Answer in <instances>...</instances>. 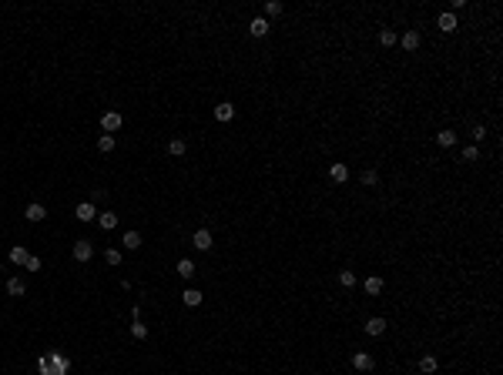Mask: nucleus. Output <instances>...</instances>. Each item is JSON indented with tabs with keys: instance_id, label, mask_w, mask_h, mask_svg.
Listing matches in <instances>:
<instances>
[{
	"instance_id": "29",
	"label": "nucleus",
	"mask_w": 503,
	"mask_h": 375,
	"mask_svg": "<svg viewBox=\"0 0 503 375\" xmlns=\"http://www.w3.org/2000/svg\"><path fill=\"white\" fill-rule=\"evenodd\" d=\"M362 184H366V188H372V184H379V174H376V171H372V168H369V171H362Z\"/></svg>"
},
{
	"instance_id": "28",
	"label": "nucleus",
	"mask_w": 503,
	"mask_h": 375,
	"mask_svg": "<svg viewBox=\"0 0 503 375\" xmlns=\"http://www.w3.org/2000/svg\"><path fill=\"white\" fill-rule=\"evenodd\" d=\"M104 262H108V265H121V252H118V248H108V252H104Z\"/></svg>"
},
{
	"instance_id": "14",
	"label": "nucleus",
	"mask_w": 503,
	"mask_h": 375,
	"mask_svg": "<svg viewBox=\"0 0 503 375\" xmlns=\"http://www.w3.org/2000/svg\"><path fill=\"white\" fill-rule=\"evenodd\" d=\"M7 295H14V298L27 295V285H24V278H11V282H7Z\"/></svg>"
},
{
	"instance_id": "5",
	"label": "nucleus",
	"mask_w": 503,
	"mask_h": 375,
	"mask_svg": "<svg viewBox=\"0 0 503 375\" xmlns=\"http://www.w3.org/2000/svg\"><path fill=\"white\" fill-rule=\"evenodd\" d=\"M436 27H439V30H443V34H453V30H456V27H459V24H456V14H439V17H436Z\"/></svg>"
},
{
	"instance_id": "24",
	"label": "nucleus",
	"mask_w": 503,
	"mask_h": 375,
	"mask_svg": "<svg viewBox=\"0 0 503 375\" xmlns=\"http://www.w3.org/2000/svg\"><path fill=\"white\" fill-rule=\"evenodd\" d=\"M175 268H178V275H181V278H191V275H195V262H188V258H181Z\"/></svg>"
},
{
	"instance_id": "1",
	"label": "nucleus",
	"mask_w": 503,
	"mask_h": 375,
	"mask_svg": "<svg viewBox=\"0 0 503 375\" xmlns=\"http://www.w3.org/2000/svg\"><path fill=\"white\" fill-rule=\"evenodd\" d=\"M67 368H71V358L61 352H51L41 358V375H64Z\"/></svg>"
},
{
	"instance_id": "18",
	"label": "nucleus",
	"mask_w": 503,
	"mask_h": 375,
	"mask_svg": "<svg viewBox=\"0 0 503 375\" xmlns=\"http://www.w3.org/2000/svg\"><path fill=\"white\" fill-rule=\"evenodd\" d=\"M386 332V318H369L366 322V335H382Z\"/></svg>"
},
{
	"instance_id": "25",
	"label": "nucleus",
	"mask_w": 503,
	"mask_h": 375,
	"mask_svg": "<svg viewBox=\"0 0 503 375\" xmlns=\"http://www.w3.org/2000/svg\"><path fill=\"white\" fill-rule=\"evenodd\" d=\"M282 10H285V7H282L279 0H265V20H268V17H279Z\"/></svg>"
},
{
	"instance_id": "30",
	"label": "nucleus",
	"mask_w": 503,
	"mask_h": 375,
	"mask_svg": "<svg viewBox=\"0 0 503 375\" xmlns=\"http://www.w3.org/2000/svg\"><path fill=\"white\" fill-rule=\"evenodd\" d=\"M339 285L352 288V285H356V275H352V272H339Z\"/></svg>"
},
{
	"instance_id": "32",
	"label": "nucleus",
	"mask_w": 503,
	"mask_h": 375,
	"mask_svg": "<svg viewBox=\"0 0 503 375\" xmlns=\"http://www.w3.org/2000/svg\"><path fill=\"white\" fill-rule=\"evenodd\" d=\"M27 272H41V258H37V254L27 258Z\"/></svg>"
},
{
	"instance_id": "26",
	"label": "nucleus",
	"mask_w": 503,
	"mask_h": 375,
	"mask_svg": "<svg viewBox=\"0 0 503 375\" xmlns=\"http://www.w3.org/2000/svg\"><path fill=\"white\" fill-rule=\"evenodd\" d=\"M131 335L138 338V342H141V338H148V325H145V322H131Z\"/></svg>"
},
{
	"instance_id": "8",
	"label": "nucleus",
	"mask_w": 503,
	"mask_h": 375,
	"mask_svg": "<svg viewBox=\"0 0 503 375\" xmlns=\"http://www.w3.org/2000/svg\"><path fill=\"white\" fill-rule=\"evenodd\" d=\"M232 118H235V104H228V100H225V104H218V108H215V121L228 124Z\"/></svg>"
},
{
	"instance_id": "20",
	"label": "nucleus",
	"mask_w": 503,
	"mask_h": 375,
	"mask_svg": "<svg viewBox=\"0 0 503 375\" xmlns=\"http://www.w3.org/2000/svg\"><path fill=\"white\" fill-rule=\"evenodd\" d=\"M436 144H439V148H453V144H456V131H439L436 134Z\"/></svg>"
},
{
	"instance_id": "15",
	"label": "nucleus",
	"mask_w": 503,
	"mask_h": 375,
	"mask_svg": "<svg viewBox=\"0 0 503 375\" xmlns=\"http://www.w3.org/2000/svg\"><path fill=\"white\" fill-rule=\"evenodd\" d=\"M248 30H252V37H265V34H268V20H265V17H255V20L248 24Z\"/></svg>"
},
{
	"instance_id": "21",
	"label": "nucleus",
	"mask_w": 503,
	"mask_h": 375,
	"mask_svg": "<svg viewBox=\"0 0 503 375\" xmlns=\"http://www.w3.org/2000/svg\"><path fill=\"white\" fill-rule=\"evenodd\" d=\"M396 40H399V34H396V30H389V27H382V30H379V44L382 47H392Z\"/></svg>"
},
{
	"instance_id": "31",
	"label": "nucleus",
	"mask_w": 503,
	"mask_h": 375,
	"mask_svg": "<svg viewBox=\"0 0 503 375\" xmlns=\"http://www.w3.org/2000/svg\"><path fill=\"white\" fill-rule=\"evenodd\" d=\"M476 158H480V148H476V144L463 148V161H476Z\"/></svg>"
},
{
	"instance_id": "13",
	"label": "nucleus",
	"mask_w": 503,
	"mask_h": 375,
	"mask_svg": "<svg viewBox=\"0 0 503 375\" xmlns=\"http://www.w3.org/2000/svg\"><path fill=\"white\" fill-rule=\"evenodd\" d=\"M121 244L128 248V252H138V248H141V234H138V232H124Z\"/></svg>"
},
{
	"instance_id": "19",
	"label": "nucleus",
	"mask_w": 503,
	"mask_h": 375,
	"mask_svg": "<svg viewBox=\"0 0 503 375\" xmlns=\"http://www.w3.org/2000/svg\"><path fill=\"white\" fill-rule=\"evenodd\" d=\"M98 151L101 154H111L114 151V134H101L98 138Z\"/></svg>"
},
{
	"instance_id": "9",
	"label": "nucleus",
	"mask_w": 503,
	"mask_h": 375,
	"mask_svg": "<svg viewBox=\"0 0 503 375\" xmlns=\"http://www.w3.org/2000/svg\"><path fill=\"white\" fill-rule=\"evenodd\" d=\"M329 178H332V181H339V184H342V181H349V168L342 164V161H335V164L329 168Z\"/></svg>"
},
{
	"instance_id": "17",
	"label": "nucleus",
	"mask_w": 503,
	"mask_h": 375,
	"mask_svg": "<svg viewBox=\"0 0 503 375\" xmlns=\"http://www.w3.org/2000/svg\"><path fill=\"white\" fill-rule=\"evenodd\" d=\"M436 368H439V362H436L433 355H423V358H419V372L423 375H433Z\"/></svg>"
},
{
	"instance_id": "12",
	"label": "nucleus",
	"mask_w": 503,
	"mask_h": 375,
	"mask_svg": "<svg viewBox=\"0 0 503 375\" xmlns=\"http://www.w3.org/2000/svg\"><path fill=\"white\" fill-rule=\"evenodd\" d=\"M24 214H27V221H44V218H47L44 204H37V201H34V204H27V211H24Z\"/></svg>"
},
{
	"instance_id": "6",
	"label": "nucleus",
	"mask_w": 503,
	"mask_h": 375,
	"mask_svg": "<svg viewBox=\"0 0 503 375\" xmlns=\"http://www.w3.org/2000/svg\"><path fill=\"white\" fill-rule=\"evenodd\" d=\"M74 214H78V221H94L98 218V208H94V201H81Z\"/></svg>"
},
{
	"instance_id": "10",
	"label": "nucleus",
	"mask_w": 503,
	"mask_h": 375,
	"mask_svg": "<svg viewBox=\"0 0 503 375\" xmlns=\"http://www.w3.org/2000/svg\"><path fill=\"white\" fill-rule=\"evenodd\" d=\"M98 224L104 228V232H111V228H118V214H114V211H101V214H98Z\"/></svg>"
},
{
	"instance_id": "11",
	"label": "nucleus",
	"mask_w": 503,
	"mask_h": 375,
	"mask_svg": "<svg viewBox=\"0 0 503 375\" xmlns=\"http://www.w3.org/2000/svg\"><path fill=\"white\" fill-rule=\"evenodd\" d=\"M181 302H185L188 308H195V305H201V292L198 288H185V292H181Z\"/></svg>"
},
{
	"instance_id": "4",
	"label": "nucleus",
	"mask_w": 503,
	"mask_h": 375,
	"mask_svg": "<svg viewBox=\"0 0 503 375\" xmlns=\"http://www.w3.org/2000/svg\"><path fill=\"white\" fill-rule=\"evenodd\" d=\"M191 244H195L198 252H208V248L215 244V238H212V232H208V228H198V232L191 234Z\"/></svg>"
},
{
	"instance_id": "3",
	"label": "nucleus",
	"mask_w": 503,
	"mask_h": 375,
	"mask_svg": "<svg viewBox=\"0 0 503 375\" xmlns=\"http://www.w3.org/2000/svg\"><path fill=\"white\" fill-rule=\"evenodd\" d=\"M121 124L124 121H121V114H118V110H104V114H101V128H104V134H114Z\"/></svg>"
},
{
	"instance_id": "27",
	"label": "nucleus",
	"mask_w": 503,
	"mask_h": 375,
	"mask_svg": "<svg viewBox=\"0 0 503 375\" xmlns=\"http://www.w3.org/2000/svg\"><path fill=\"white\" fill-rule=\"evenodd\" d=\"M366 292H369V295H379V292H382V278H376V275L366 278Z\"/></svg>"
},
{
	"instance_id": "7",
	"label": "nucleus",
	"mask_w": 503,
	"mask_h": 375,
	"mask_svg": "<svg viewBox=\"0 0 503 375\" xmlns=\"http://www.w3.org/2000/svg\"><path fill=\"white\" fill-rule=\"evenodd\" d=\"M352 368H356V372H369V368H372V355H369V352H356V355H352Z\"/></svg>"
},
{
	"instance_id": "22",
	"label": "nucleus",
	"mask_w": 503,
	"mask_h": 375,
	"mask_svg": "<svg viewBox=\"0 0 503 375\" xmlns=\"http://www.w3.org/2000/svg\"><path fill=\"white\" fill-rule=\"evenodd\" d=\"M168 151H171V154H175V158H181V154H185V151H188V141H185V138H175V141L168 144Z\"/></svg>"
},
{
	"instance_id": "16",
	"label": "nucleus",
	"mask_w": 503,
	"mask_h": 375,
	"mask_svg": "<svg viewBox=\"0 0 503 375\" xmlns=\"http://www.w3.org/2000/svg\"><path fill=\"white\" fill-rule=\"evenodd\" d=\"M419 40H423V37H419V30H406V34H402V47H406V50H416V47H419Z\"/></svg>"
},
{
	"instance_id": "23",
	"label": "nucleus",
	"mask_w": 503,
	"mask_h": 375,
	"mask_svg": "<svg viewBox=\"0 0 503 375\" xmlns=\"http://www.w3.org/2000/svg\"><path fill=\"white\" fill-rule=\"evenodd\" d=\"M27 258H31V254H27V248H21V244H17V248H11V262H14V265H27Z\"/></svg>"
},
{
	"instance_id": "2",
	"label": "nucleus",
	"mask_w": 503,
	"mask_h": 375,
	"mask_svg": "<svg viewBox=\"0 0 503 375\" xmlns=\"http://www.w3.org/2000/svg\"><path fill=\"white\" fill-rule=\"evenodd\" d=\"M71 254H74V258H78L81 265H84V262H91V254H94V244H91L88 238H81V242H74V248H71Z\"/></svg>"
},
{
	"instance_id": "33",
	"label": "nucleus",
	"mask_w": 503,
	"mask_h": 375,
	"mask_svg": "<svg viewBox=\"0 0 503 375\" xmlns=\"http://www.w3.org/2000/svg\"><path fill=\"white\" fill-rule=\"evenodd\" d=\"M483 138H486V128H483V124H476V128H473V141H476V144H480V141H483Z\"/></svg>"
}]
</instances>
